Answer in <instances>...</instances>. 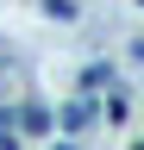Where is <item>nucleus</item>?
Listing matches in <instances>:
<instances>
[{
    "label": "nucleus",
    "instance_id": "7ed1b4c3",
    "mask_svg": "<svg viewBox=\"0 0 144 150\" xmlns=\"http://www.w3.org/2000/svg\"><path fill=\"white\" fill-rule=\"evenodd\" d=\"M113 81H119V75H113V63H106V56H94V63L82 69V94H106Z\"/></svg>",
    "mask_w": 144,
    "mask_h": 150
},
{
    "label": "nucleus",
    "instance_id": "f03ea898",
    "mask_svg": "<svg viewBox=\"0 0 144 150\" xmlns=\"http://www.w3.org/2000/svg\"><path fill=\"white\" fill-rule=\"evenodd\" d=\"M13 125H25L31 138H50V125H57V119H50V106H44V100H25L19 112H13Z\"/></svg>",
    "mask_w": 144,
    "mask_h": 150
},
{
    "label": "nucleus",
    "instance_id": "39448f33",
    "mask_svg": "<svg viewBox=\"0 0 144 150\" xmlns=\"http://www.w3.org/2000/svg\"><path fill=\"white\" fill-rule=\"evenodd\" d=\"M132 150H144V144H132Z\"/></svg>",
    "mask_w": 144,
    "mask_h": 150
},
{
    "label": "nucleus",
    "instance_id": "20e7f679",
    "mask_svg": "<svg viewBox=\"0 0 144 150\" xmlns=\"http://www.w3.org/2000/svg\"><path fill=\"white\" fill-rule=\"evenodd\" d=\"M57 150H75V138H57Z\"/></svg>",
    "mask_w": 144,
    "mask_h": 150
},
{
    "label": "nucleus",
    "instance_id": "f257e3e1",
    "mask_svg": "<svg viewBox=\"0 0 144 150\" xmlns=\"http://www.w3.org/2000/svg\"><path fill=\"white\" fill-rule=\"evenodd\" d=\"M94 119H100L94 94H82V100H69V106H63V138H82V131H94Z\"/></svg>",
    "mask_w": 144,
    "mask_h": 150
}]
</instances>
